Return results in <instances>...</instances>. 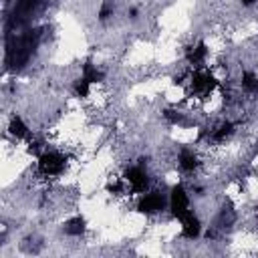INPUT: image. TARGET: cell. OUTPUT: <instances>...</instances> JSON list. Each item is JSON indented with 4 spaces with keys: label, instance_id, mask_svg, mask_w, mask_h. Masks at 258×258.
<instances>
[{
    "label": "cell",
    "instance_id": "cell-1",
    "mask_svg": "<svg viewBox=\"0 0 258 258\" xmlns=\"http://www.w3.org/2000/svg\"><path fill=\"white\" fill-rule=\"evenodd\" d=\"M135 210L145 218H159L167 214V191L165 185H153L151 189L139 194L135 198Z\"/></svg>",
    "mask_w": 258,
    "mask_h": 258
}]
</instances>
